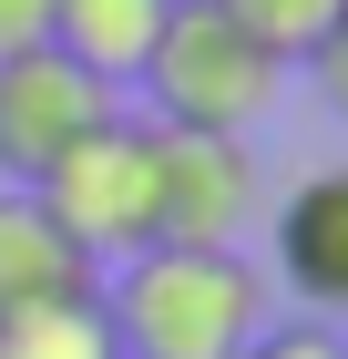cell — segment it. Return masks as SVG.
<instances>
[{
    "instance_id": "1",
    "label": "cell",
    "mask_w": 348,
    "mask_h": 359,
    "mask_svg": "<svg viewBox=\"0 0 348 359\" xmlns=\"http://www.w3.org/2000/svg\"><path fill=\"white\" fill-rule=\"evenodd\" d=\"M103 318L123 359H236L267 329V267L236 247H144L103 267Z\"/></svg>"
},
{
    "instance_id": "2",
    "label": "cell",
    "mask_w": 348,
    "mask_h": 359,
    "mask_svg": "<svg viewBox=\"0 0 348 359\" xmlns=\"http://www.w3.org/2000/svg\"><path fill=\"white\" fill-rule=\"evenodd\" d=\"M134 93H144V123H174V134H256L267 103L287 93V62L215 0H174Z\"/></svg>"
},
{
    "instance_id": "3",
    "label": "cell",
    "mask_w": 348,
    "mask_h": 359,
    "mask_svg": "<svg viewBox=\"0 0 348 359\" xmlns=\"http://www.w3.org/2000/svg\"><path fill=\"white\" fill-rule=\"evenodd\" d=\"M31 195H41V216L92 257V277L123 267V257H144L154 247V123H144V113H103Z\"/></svg>"
},
{
    "instance_id": "4",
    "label": "cell",
    "mask_w": 348,
    "mask_h": 359,
    "mask_svg": "<svg viewBox=\"0 0 348 359\" xmlns=\"http://www.w3.org/2000/svg\"><path fill=\"white\" fill-rule=\"evenodd\" d=\"M256 216V144L154 123V247H236Z\"/></svg>"
},
{
    "instance_id": "5",
    "label": "cell",
    "mask_w": 348,
    "mask_h": 359,
    "mask_svg": "<svg viewBox=\"0 0 348 359\" xmlns=\"http://www.w3.org/2000/svg\"><path fill=\"white\" fill-rule=\"evenodd\" d=\"M103 113H123V93H103L92 72H72L52 41H41V52H11L0 62V175L31 195Z\"/></svg>"
},
{
    "instance_id": "6",
    "label": "cell",
    "mask_w": 348,
    "mask_h": 359,
    "mask_svg": "<svg viewBox=\"0 0 348 359\" xmlns=\"http://www.w3.org/2000/svg\"><path fill=\"white\" fill-rule=\"evenodd\" d=\"M277 277L318 318H348V165H318L277 205Z\"/></svg>"
},
{
    "instance_id": "7",
    "label": "cell",
    "mask_w": 348,
    "mask_h": 359,
    "mask_svg": "<svg viewBox=\"0 0 348 359\" xmlns=\"http://www.w3.org/2000/svg\"><path fill=\"white\" fill-rule=\"evenodd\" d=\"M174 0H52V41L72 72H92L103 93H134L144 83V62H154V31Z\"/></svg>"
},
{
    "instance_id": "8",
    "label": "cell",
    "mask_w": 348,
    "mask_h": 359,
    "mask_svg": "<svg viewBox=\"0 0 348 359\" xmlns=\"http://www.w3.org/2000/svg\"><path fill=\"white\" fill-rule=\"evenodd\" d=\"M82 287H103L92 257L41 216V195L0 185V318H21V308H41V298H82Z\"/></svg>"
},
{
    "instance_id": "9",
    "label": "cell",
    "mask_w": 348,
    "mask_h": 359,
    "mask_svg": "<svg viewBox=\"0 0 348 359\" xmlns=\"http://www.w3.org/2000/svg\"><path fill=\"white\" fill-rule=\"evenodd\" d=\"M0 359H123L113 349V318H103V287L41 298V308H21V318H0Z\"/></svg>"
},
{
    "instance_id": "10",
    "label": "cell",
    "mask_w": 348,
    "mask_h": 359,
    "mask_svg": "<svg viewBox=\"0 0 348 359\" xmlns=\"http://www.w3.org/2000/svg\"><path fill=\"white\" fill-rule=\"evenodd\" d=\"M215 11H225V21H246L277 62H307L328 31H338V11H348V0H215Z\"/></svg>"
},
{
    "instance_id": "11",
    "label": "cell",
    "mask_w": 348,
    "mask_h": 359,
    "mask_svg": "<svg viewBox=\"0 0 348 359\" xmlns=\"http://www.w3.org/2000/svg\"><path fill=\"white\" fill-rule=\"evenodd\" d=\"M236 359H348V349H338V329H328V318H287V329L267 318Z\"/></svg>"
},
{
    "instance_id": "12",
    "label": "cell",
    "mask_w": 348,
    "mask_h": 359,
    "mask_svg": "<svg viewBox=\"0 0 348 359\" xmlns=\"http://www.w3.org/2000/svg\"><path fill=\"white\" fill-rule=\"evenodd\" d=\"M307 72H318V83H328V113H338V123H348V11H338V31H328L318 52H307Z\"/></svg>"
},
{
    "instance_id": "13",
    "label": "cell",
    "mask_w": 348,
    "mask_h": 359,
    "mask_svg": "<svg viewBox=\"0 0 348 359\" xmlns=\"http://www.w3.org/2000/svg\"><path fill=\"white\" fill-rule=\"evenodd\" d=\"M41 31H52V0H0V62L41 52Z\"/></svg>"
}]
</instances>
